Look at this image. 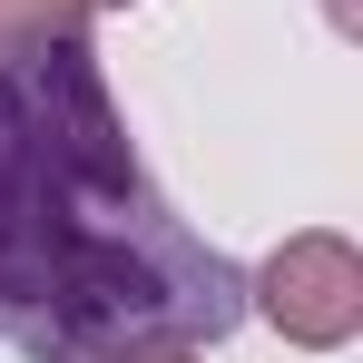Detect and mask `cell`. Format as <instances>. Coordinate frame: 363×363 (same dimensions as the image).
<instances>
[{
    "label": "cell",
    "instance_id": "cell-1",
    "mask_svg": "<svg viewBox=\"0 0 363 363\" xmlns=\"http://www.w3.org/2000/svg\"><path fill=\"white\" fill-rule=\"evenodd\" d=\"M245 275L147 186L79 40L0 60V344L40 363L226 344Z\"/></svg>",
    "mask_w": 363,
    "mask_h": 363
},
{
    "label": "cell",
    "instance_id": "cell-2",
    "mask_svg": "<svg viewBox=\"0 0 363 363\" xmlns=\"http://www.w3.org/2000/svg\"><path fill=\"white\" fill-rule=\"evenodd\" d=\"M245 304H255L295 354H344L363 334V255H354V236H334V226L285 236L265 265H255Z\"/></svg>",
    "mask_w": 363,
    "mask_h": 363
},
{
    "label": "cell",
    "instance_id": "cell-3",
    "mask_svg": "<svg viewBox=\"0 0 363 363\" xmlns=\"http://www.w3.org/2000/svg\"><path fill=\"white\" fill-rule=\"evenodd\" d=\"M89 0H0V60L20 50H50V40H89Z\"/></svg>",
    "mask_w": 363,
    "mask_h": 363
},
{
    "label": "cell",
    "instance_id": "cell-4",
    "mask_svg": "<svg viewBox=\"0 0 363 363\" xmlns=\"http://www.w3.org/2000/svg\"><path fill=\"white\" fill-rule=\"evenodd\" d=\"M79 363H196V344H128V354H79Z\"/></svg>",
    "mask_w": 363,
    "mask_h": 363
},
{
    "label": "cell",
    "instance_id": "cell-5",
    "mask_svg": "<svg viewBox=\"0 0 363 363\" xmlns=\"http://www.w3.org/2000/svg\"><path fill=\"white\" fill-rule=\"evenodd\" d=\"M324 10H334V30H344V40L363 30V0H324Z\"/></svg>",
    "mask_w": 363,
    "mask_h": 363
},
{
    "label": "cell",
    "instance_id": "cell-6",
    "mask_svg": "<svg viewBox=\"0 0 363 363\" xmlns=\"http://www.w3.org/2000/svg\"><path fill=\"white\" fill-rule=\"evenodd\" d=\"M89 10H138V0H89Z\"/></svg>",
    "mask_w": 363,
    "mask_h": 363
}]
</instances>
